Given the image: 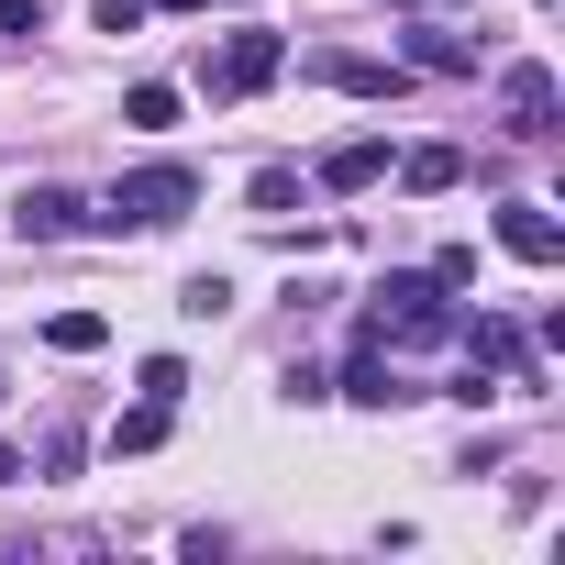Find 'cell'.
I'll return each mask as SVG.
<instances>
[{
  "mask_svg": "<svg viewBox=\"0 0 565 565\" xmlns=\"http://www.w3.org/2000/svg\"><path fill=\"white\" fill-rule=\"evenodd\" d=\"M89 12H100V34H145V12H156V0H89Z\"/></svg>",
  "mask_w": 565,
  "mask_h": 565,
  "instance_id": "obj_19",
  "label": "cell"
},
{
  "mask_svg": "<svg viewBox=\"0 0 565 565\" xmlns=\"http://www.w3.org/2000/svg\"><path fill=\"white\" fill-rule=\"evenodd\" d=\"M167 422H178V399H134V411L111 422V455H156V444H167Z\"/></svg>",
  "mask_w": 565,
  "mask_h": 565,
  "instance_id": "obj_11",
  "label": "cell"
},
{
  "mask_svg": "<svg viewBox=\"0 0 565 565\" xmlns=\"http://www.w3.org/2000/svg\"><path fill=\"white\" fill-rule=\"evenodd\" d=\"M134 388H145V399H178V388H189V366H178V355H145V377H134Z\"/></svg>",
  "mask_w": 565,
  "mask_h": 565,
  "instance_id": "obj_18",
  "label": "cell"
},
{
  "mask_svg": "<svg viewBox=\"0 0 565 565\" xmlns=\"http://www.w3.org/2000/svg\"><path fill=\"white\" fill-rule=\"evenodd\" d=\"M178 311H189V322H211V311H233V277H189V289H178Z\"/></svg>",
  "mask_w": 565,
  "mask_h": 565,
  "instance_id": "obj_17",
  "label": "cell"
},
{
  "mask_svg": "<svg viewBox=\"0 0 565 565\" xmlns=\"http://www.w3.org/2000/svg\"><path fill=\"white\" fill-rule=\"evenodd\" d=\"M45 344H56V355H100V344H111V322H100V311H56V322H45Z\"/></svg>",
  "mask_w": 565,
  "mask_h": 565,
  "instance_id": "obj_15",
  "label": "cell"
},
{
  "mask_svg": "<svg viewBox=\"0 0 565 565\" xmlns=\"http://www.w3.org/2000/svg\"><path fill=\"white\" fill-rule=\"evenodd\" d=\"M322 78H333V89H355V100H399V89H411V67H377V56H333Z\"/></svg>",
  "mask_w": 565,
  "mask_h": 565,
  "instance_id": "obj_10",
  "label": "cell"
},
{
  "mask_svg": "<svg viewBox=\"0 0 565 565\" xmlns=\"http://www.w3.org/2000/svg\"><path fill=\"white\" fill-rule=\"evenodd\" d=\"M455 344H466L499 388H543V355H532V333H521L510 311H455Z\"/></svg>",
  "mask_w": 565,
  "mask_h": 565,
  "instance_id": "obj_3",
  "label": "cell"
},
{
  "mask_svg": "<svg viewBox=\"0 0 565 565\" xmlns=\"http://www.w3.org/2000/svg\"><path fill=\"white\" fill-rule=\"evenodd\" d=\"M200 211V167H178V156H156V167H134V178H111V200L89 211V222H111V233H167V222H189Z\"/></svg>",
  "mask_w": 565,
  "mask_h": 565,
  "instance_id": "obj_2",
  "label": "cell"
},
{
  "mask_svg": "<svg viewBox=\"0 0 565 565\" xmlns=\"http://www.w3.org/2000/svg\"><path fill=\"white\" fill-rule=\"evenodd\" d=\"M499 244H510L521 266H554V255H565V233H554L543 200H499Z\"/></svg>",
  "mask_w": 565,
  "mask_h": 565,
  "instance_id": "obj_6",
  "label": "cell"
},
{
  "mask_svg": "<svg viewBox=\"0 0 565 565\" xmlns=\"http://www.w3.org/2000/svg\"><path fill=\"white\" fill-rule=\"evenodd\" d=\"M399 12H433V0H399Z\"/></svg>",
  "mask_w": 565,
  "mask_h": 565,
  "instance_id": "obj_23",
  "label": "cell"
},
{
  "mask_svg": "<svg viewBox=\"0 0 565 565\" xmlns=\"http://www.w3.org/2000/svg\"><path fill=\"white\" fill-rule=\"evenodd\" d=\"M499 122H510L521 145H543V134H554V67H532V56L499 67Z\"/></svg>",
  "mask_w": 565,
  "mask_h": 565,
  "instance_id": "obj_5",
  "label": "cell"
},
{
  "mask_svg": "<svg viewBox=\"0 0 565 565\" xmlns=\"http://www.w3.org/2000/svg\"><path fill=\"white\" fill-rule=\"evenodd\" d=\"M455 178H466L455 145H411V156H399V189H455Z\"/></svg>",
  "mask_w": 565,
  "mask_h": 565,
  "instance_id": "obj_13",
  "label": "cell"
},
{
  "mask_svg": "<svg viewBox=\"0 0 565 565\" xmlns=\"http://www.w3.org/2000/svg\"><path fill=\"white\" fill-rule=\"evenodd\" d=\"M277 67H289V34H266V23H244L222 56H211V100H255Z\"/></svg>",
  "mask_w": 565,
  "mask_h": 565,
  "instance_id": "obj_4",
  "label": "cell"
},
{
  "mask_svg": "<svg viewBox=\"0 0 565 565\" xmlns=\"http://www.w3.org/2000/svg\"><path fill=\"white\" fill-rule=\"evenodd\" d=\"M156 12H200V0H156Z\"/></svg>",
  "mask_w": 565,
  "mask_h": 565,
  "instance_id": "obj_22",
  "label": "cell"
},
{
  "mask_svg": "<svg viewBox=\"0 0 565 565\" xmlns=\"http://www.w3.org/2000/svg\"><path fill=\"white\" fill-rule=\"evenodd\" d=\"M477 56L488 45H466V34H411V67H433V78H477Z\"/></svg>",
  "mask_w": 565,
  "mask_h": 565,
  "instance_id": "obj_12",
  "label": "cell"
},
{
  "mask_svg": "<svg viewBox=\"0 0 565 565\" xmlns=\"http://www.w3.org/2000/svg\"><path fill=\"white\" fill-rule=\"evenodd\" d=\"M12 222H23V244H56V233H78V222H89V200H78V189H23V200H12Z\"/></svg>",
  "mask_w": 565,
  "mask_h": 565,
  "instance_id": "obj_8",
  "label": "cell"
},
{
  "mask_svg": "<svg viewBox=\"0 0 565 565\" xmlns=\"http://www.w3.org/2000/svg\"><path fill=\"white\" fill-rule=\"evenodd\" d=\"M0 34H45V0H0Z\"/></svg>",
  "mask_w": 565,
  "mask_h": 565,
  "instance_id": "obj_20",
  "label": "cell"
},
{
  "mask_svg": "<svg viewBox=\"0 0 565 565\" xmlns=\"http://www.w3.org/2000/svg\"><path fill=\"white\" fill-rule=\"evenodd\" d=\"M0 488H23V444H0Z\"/></svg>",
  "mask_w": 565,
  "mask_h": 565,
  "instance_id": "obj_21",
  "label": "cell"
},
{
  "mask_svg": "<svg viewBox=\"0 0 565 565\" xmlns=\"http://www.w3.org/2000/svg\"><path fill=\"white\" fill-rule=\"evenodd\" d=\"M377 178H388V145H377V134H355V145L322 156V189H377Z\"/></svg>",
  "mask_w": 565,
  "mask_h": 565,
  "instance_id": "obj_9",
  "label": "cell"
},
{
  "mask_svg": "<svg viewBox=\"0 0 565 565\" xmlns=\"http://www.w3.org/2000/svg\"><path fill=\"white\" fill-rule=\"evenodd\" d=\"M344 399H355V411H399V399H411V388H399V366H388V344H366V333H355V355H344Z\"/></svg>",
  "mask_w": 565,
  "mask_h": 565,
  "instance_id": "obj_7",
  "label": "cell"
},
{
  "mask_svg": "<svg viewBox=\"0 0 565 565\" xmlns=\"http://www.w3.org/2000/svg\"><path fill=\"white\" fill-rule=\"evenodd\" d=\"M122 122H134V134H167V122H178V89H167V78L122 89Z\"/></svg>",
  "mask_w": 565,
  "mask_h": 565,
  "instance_id": "obj_14",
  "label": "cell"
},
{
  "mask_svg": "<svg viewBox=\"0 0 565 565\" xmlns=\"http://www.w3.org/2000/svg\"><path fill=\"white\" fill-rule=\"evenodd\" d=\"M255 211H266V222L300 211V167H255Z\"/></svg>",
  "mask_w": 565,
  "mask_h": 565,
  "instance_id": "obj_16",
  "label": "cell"
},
{
  "mask_svg": "<svg viewBox=\"0 0 565 565\" xmlns=\"http://www.w3.org/2000/svg\"><path fill=\"white\" fill-rule=\"evenodd\" d=\"M366 344H455V289L433 266H388L377 289H366Z\"/></svg>",
  "mask_w": 565,
  "mask_h": 565,
  "instance_id": "obj_1",
  "label": "cell"
}]
</instances>
